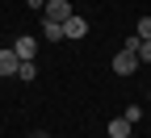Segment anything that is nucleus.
<instances>
[{
  "label": "nucleus",
  "mask_w": 151,
  "mask_h": 138,
  "mask_svg": "<svg viewBox=\"0 0 151 138\" xmlns=\"http://www.w3.org/2000/svg\"><path fill=\"white\" fill-rule=\"evenodd\" d=\"M113 71H118V75H134L139 71V54L134 50H118V54H113Z\"/></svg>",
  "instance_id": "obj_1"
},
{
  "label": "nucleus",
  "mask_w": 151,
  "mask_h": 138,
  "mask_svg": "<svg viewBox=\"0 0 151 138\" xmlns=\"http://www.w3.org/2000/svg\"><path fill=\"white\" fill-rule=\"evenodd\" d=\"M67 17H71V4H67V0H46V9H42V21H67Z\"/></svg>",
  "instance_id": "obj_2"
},
{
  "label": "nucleus",
  "mask_w": 151,
  "mask_h": 138,
  "mask_svg": "<svg viewBox=\"0 0 151 138\" xmlns=\"http://www.w3.org/2000/svg\"><path fill=\"white\" fill-rule=\"evenodd\" d=\"M13 54L21 59V63H29V59L38 54V38H29V34H21V38H17V42H13Z\"/></svg>",
  "instance_id": "obj_3"
},
{
  "label": "nucleus",
  "mask_w": 151,
  "mask_h": 138,
  "mask_svg": "<svg viewBox=\"0 0 151 138\" xmlns=\"http://www.w3.org/2000/svg\"><path fill=\"white\" fill-rule=\"evenodd\" d=\"M84 34H88V21H84V17H76V13H71L67 21H63V38H84Z\"/></svg>",
  "instance_id": "obj_4"
},
{
  "label": "nucleus",
  "mask_w": 151,
  "mask_h": 138,
  "mask_svg": "<svg viewBox=\"0 0 151 138\" xmlns=\"http://www.w3.org/2000/svg\"><path fill=\"white\" fill-rule=\"evenodd\" d=\"M17 67H21V59L13 54V46L0 50V75H17Z\"/></svg>",
  "instance_id": "obj_5"
},
{
  "label": "nucleus",
  "mask_w": 151,
  "mask_h": 138,
  "mask_svg": "<svg viewBox=\"0 0 151 138\" xmlns=\"http://www.w3.org/2000/svg\"><path fill=\"white\" fill-rule=\"evenodd\" d=\"M109 138H130V122L126 117H113L109 122Z\"/></svg>",
  "instance_id": "obj_6"
},
{
  "label": "nucleus",
  "mask_w": 151,
  "mask_h": 138,
  "mask_svg": "<svg viewBox=\"0 0 151 138\" xmlns=\"http://www.w3.org/2000/svg\"><path fill=\"white\" fill-rule=\"evenodd\" d=\"M42 38H50V42H63V25H59V21H42Z\"/></svg>",
  "instance_id": "obj_7"
},
{
  "label": "nucleus",
  "mask_w": 151,
  "mask_h": 138,
  "mask_svg": "<svg viewBox=\"0 0 151 138\" xmlns=\"http://www.w3.org/2000/svg\"><path fill=\"white\" fill-rule=\"evenodd\" d=\"M122 117H126L130 126H134V122H143V105H126V109H122Z\"/></svg>",
  "instance_id": "obj_8"
},
{
  "label": "nucleus",
  "mask_w": 151,
  "mask_h": 138,
  "mask_svg": "<svg viewBox=\"0 0 151 138\" xmlns=\"http://www.w3.org/2000/svg\"><path fill=\"white\" fill-rule=\"evenodd\" d=\"M34 75H38V63H34V59H29V63H21V67H17V80H34Z\"/></svg>",
  "instance_id": "obj_9"
},
{
  "label": "nucleus",
  "mask_w": 151,
  "mask_h": 138,
  "mask_svg": "<svg viewBox=\"0 0 151 138\" xmlns=\"http://www.w3.org/2000/svg\"><path fill=\"white\" fill-rule=\"evenodd\" d=\"M139 38H143V42H151V17H143V21H139Z\"/></svg>",
  "instance_id": "obj_10"
},
{
  "label": "nucleus",
  "mask_w": 151,
  "mask_h": 138,
  "mask_svg": "<svg viewBox=\"0 0 151 138\" xmlns=\"http://www.w3.org/2000/svg\"><path fill=\"white\" fill-rule=\"evenodd\" d=\"M151 63V42H139V67Z\"/></svg>",
  "instance_id": "obj_11"
},
{
  "label": "nucleus",
  "mask_w": 151,
  "mask_h": 138,
  "mask_svg": "<svg viewBox=\"0 0 151 138\" xmlns=\"http://www.w3.org/2000/svg\"><path fill=\"white\" fill-rule=\"evenodd\" d=\"M25 4H29V9H46V0H25Z\"/></svg>",
  "instance_id": "obj_12"
},
{
  "label": "nucleus",
  "mask_w": 151,
  "mask_h": 138,
  "mask_svg": "<svg viewBox=\"0 0 151 138\" xmlns=\"http://www.w3.org/2000/svg\"><path fill=\"white\" fill-rule=\"evenodd\" d=\"M29 138H46V134H29Z\"/></svg>",
  "instance_id": "obj_13"
}]
</instances>
